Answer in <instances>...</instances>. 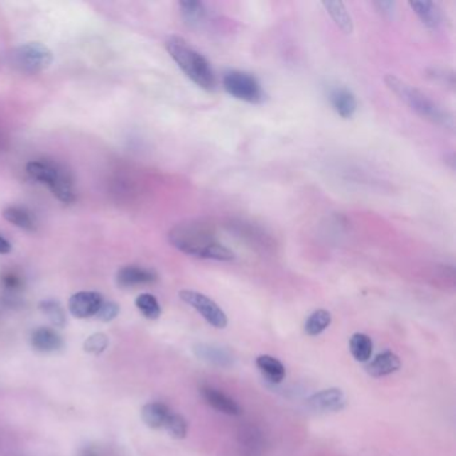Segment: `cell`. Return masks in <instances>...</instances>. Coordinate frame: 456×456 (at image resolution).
I'll list each match as a JSON object with an SVG mask.
<instances>
[{"mask_svg": "<svg viewBox=\"0 0 456 456\" xmlns=\"http://www.w3.org/2000/svg\"><path fill=\"white\" fill-rule=\"evenodd\" d=\"M109 344V336L103 332H98L86 339V342H83V349L87 354H101L107 349Z\"/></svg>", "mask_w": 456, "mask_h": 456, "instance_id": "obj_29", "label": "cell"}, {"mask_svg": "<svg viewBox=\"0 0 456 456\" xmlns=\"http://www.w3.org/2000/svg\"><path fill=\"white\" fill-rule=\"evenodd\" d=\"M200 392H201L202 399L205 400L210 407H213L218 412L225 413L229 416H240L242 413L240 404L236 400L232 399L228 395H225L224 392H221L219 389L210 387V386H202L200 388Z\"/></svg>", "mask_w": 456, "mask_h": 456, "instance_id": "obj_11", "label": "cell"}, {"mask_svg": "<svg viewBox=\"0 0 456 456\" xmlns=\"http://www.w3.org/2000/svg\"><path fill=\"white\" fill-rule=\"evenodd\" d=\"M26 288L23 272L16 268H6L0 272V291L7 300L15 301Z\"/></svg>", "mask_w": 456, "mask_h": 456, "instance_id": "obj_13", "label": "cell"}, {"mask_svg": "<svg viewBox=\"0 0 456 456\" xmlns=\"http://www.w3.org/2000/svg\"><path fill=\"white\" fill-rule=\"evenodd\" d=\"M183 21L190 26H200L205 21L206 7L202 1L183 0L178 3Z\"/></svg>", "mask_w": 456, "mask_h": 456, "instance_id": "obj_23", "label": "cell"}, {"mask_svg": "<svg viewBox=\"0 0 456 456\" xmlns=\"http://www.w3.org/2000/svg\"><path fill=\"white\" fill-rule=\"evenodd\" d=\"M386 83L389 90L395 92L401 101L407 103L415 113H418L424 119L448 130L455 129L454 115L442 109L438 103L433 102L424 92L412 87L395 75H387Z\"/></svg>", "mask_w": 456, "mask_h": 456, "instance_id": "obj_3", "label": "cell"}, {"mask_svg": "<svg viewBox=\"0 0 456 456\" xmlns=\"http://www.w3.org/2000/svg\"><path fill=\"white\" fill-rule=\"evenodd\" d=\"M322 7L331 15L333 22L342 30L344 34L349 35L354 33V19L349 11L347 10L345 4L342 1H335L328 0L321 3Z\"/></svg>", "mask_w": 456, "mask_h": 456, "instance_id": "obj_18", "label": "cell"}, {"mask_svg": "<svg viewBox=\"0 0 456 456\" xmlns=\"http://www.w3.org/2000/svg\"><path fill=\"white\" fill-rule=\"evenodd\" d=\"M102 303V295L98 292H92V291L77 292L70 297V313L77 319H89L92 316H97Z\"/></svg>", "mask_w": 456, "mask_h": 456, "instance_id": "obj_8", "label": "cell"}, {"mask_svg": "<svg viewBox=\"0 0 456 456\" xmlns=\"http://www.w3.org/2000/svg\"><path fill=\"white\" fill-rule=\"evenodd\" d=\"M194 354L206 363L218 367H228L233 362V356L228 349L213 344H197L194 347Z\"/></svg>", "mask_w": 456, "mask_h": 456, "instance_id": "obj_15", "label": "cell"}, {"mask_svg": "<svg viewBox=\"0 0 456 456\" xmlns=\"http://www.w3.org/2000/svg\"><path fill=\"white\" fill-rule=\"evenodd\" d=\"M331 103L335 112L344 119L352 118L357 109V101L354 98V92L344 87L335 89L331 92Z\"/></svg>", "mask_w": 456, "mask_h": 456, "instance_id": "obj_16", "label": "cell"}, {"mask_svg": "<svg viewBox=\"0 0 456 456\" xmlns=\"http://www.w3.org/2000/svg\"><path fill=\"white\" fill-rule=\"evenodd\" d=\"M165 47L173 60L183 70V74L206 92L216 87V75L213 69L202 54L189 46L188 42L180 36H170L165 42Z\"/></svg>", "mask_w": 456, "mask_h": 456, "instance_id": "obj_2", "label": "cell"}, {"mask_svg": "<svg viewBox=\"0 0 456 456\" xmlns=\"http://www.w3.org/2000/svg\"><path fill=\"white\" fill-rule=\"evenodd\" d=\"M171 245L188 256L204 260L232 261L236 254L217 240L212 229L200 221H185L173 227L168 234Z\"/></svg>", "mask_w": 456, "mask_h": 456, "instance_id": "obj_1", "label": "cell"}, {"mask_svg": "<svg viewBox=\"0 0 456 456\" xmlns=\"http://www.w3.org/2000/svg\"><path fill=\"white\" fill-rule=\"evenodd\" d=\"M170 436H173L174 439H183L188 433V422L185 420L183 415L180 413H175L171 411L168 420L165 423V427H163Z\"/></svg>", "mask_w": 456, "mask_h": 456, "instance_id": "obj_28", "label": "cell"}, {"mask_svg": "<svg viewBox=\"0 0 456 456\" xmlns=\"http://www.w3.org/2000/svg\"><path fill=\"white\" fill-rule=\"evenodd\" d=\"M374 6L376 7L377 11L380 12L381 15L391 16L395 11V6L396 4H395V1H384V0H381V1H375Z\"/></svg>", "mask_w": 456, "mask_h": 456, "instance_id": "obj_31", "label": "cell"}, {"mask_svg": "<svg viewBox=\"0 0 456 456\" xmlns=\"http://www.w3.org/2000/svg\"><path fill=\"white\" fill-rule=\"evenodd\" d=\"M349 351L356 362L367 363L374 352L372 339L365 333H354L349 340Z\"/></svg>", "mask_w": 456, "mask_h": 456, "instance_id": "obj_22", "label": "cell"}, {"mask_svg": "<svg viewBox=\"0 0 456 456\" xmlns=\"http://www.w3.org/2000/svg\"><path fill=\"white\" fill-rule=\"evenodd\" d=\"M26 171L31 180L46 185L50 192L62 204L75 201L74 178L71 171L60 162L53 160L30 161Z\"/></svg>", "mask_w": 456, "mask_h": 456, "instance_id": "obj_4", "label": "cell"}, {"mask_svg": "<svg viewBox=\"0 0 456 456\" xmlns=\"http://www.w3.org/2000/svg\"><path fill=\"white\" fill-rule=\"evenodd\" d=\"M136 307L138 310L148 320H157L162 313L160 303L157 297L150 293H142L136 298Z\"/></svg>", "mask_w": 456, "mask_h": 456, "instance_id": "obj_26", "label": "cell"}, {"mask_svg": "<svg viewBox=\"0 0 456 456\" xmlns=\"http://www.w3.org/2000/svg\"><path fill=\"white\" fill-rule=\"evenodd\" d=\"M178 295L185 304L195 309L212 327H215L217 330L227 328L228 325L227 313L210 297L192 289H183Z\"/></svg>", "mask_w": 456, "mask_h": 456, "instance_id": "obj_7", "label": "cell"}, {"mask_svg": "<svg viewBox=\"0 0 456 456\" xmlns=\"http://www.w3.org/2000/svg\"><path fill=\"white\" fill-rule=\"evenodd\" d=\"M80 456H101L99 452L94 447H86L83 451H80Z\"/></svg>", "mask_w": 456, "mask_h": 456, "instance_id": "obj_33", "label": "cell"}, {"mask_svg": "<svg viewBox=\"0 0 456 456\" xmlns=\"http://www.w3.org/2000/svg\"><path fill=\"white\" fill-rule=\"evenodd\" d=\"M170 413L171 410L166 404L160 401H151L143 406L141 411V418L148 427L158 430L165 427V423Z\"/></svg>", "mask_w": 456, "mask_h": 456, "instance_id": "obj_17", "label": "cell"}, {"mask_svg": "<svg viewBox=\"0 0 456 456\" xmlns=\"http://www.w3.org/2000/svg\"><path fill=\"white\" fill-rule=\"evenodd\" d=\"M222 86L229 95L244 102H263L264 92L260 82L244 71H228L222 78Z\"/></svg>", "mask_w": 456, "mask_h": 456, "instance_id": "obj_6", "label": "cell"}, {"mask_svg": "<svg viewBox=\"0 0 456 456\" xmlns=\"http://www.w3.org/2000/svg\"><path fill=\"white\" fill-rule=\"evenodd\" d=\"M307 404L310 410L320 413L339 412L345 408L347 399L340 388H328L313 393Z\"/></svg>", "mask_w": 456, "mask_h": 456, "instance_id": "obj_10", "label": "cell"}, {"mask_svg": "<svg viewBox=\"0 0 456 456\" xmlns=\"http://www.w3.org/2000/svg\"><path fill=\"white\" fill-rule=\"evenodd\" d=\"M332 315L325 309H317L305 320L304 331L309 336H319L331 325Z\"/></svg>", "mask_w": 456, "mask_h": 456, "instance_id": "obj_24", "label": "cell"}, {"mask_svg": "<svg viewBox=\"0 0 456 456\" xmlns=\"http://www.w3.org/2000/svg\"><path fill=\"white\" fill-rule=\"evenodd\" d=\"M119 305L114 303V301H104L103 300L102 305L97 313V317L102 320L104 322H109L112 320H114L118 315H119Z\"/></svg>", "mask_w": 456, "mask_h": 456, "instance_id": "obj_30", "label": "cell"}, {"mask_svg": "<svg viewBox=\"0 0 456 456\" xmlns=\"http://www.w3.org/2000/svg\"><path fill=\"white\" fill-rule=\"evenodd\" d=\"M11 251V242L0 234V254H9Z\"/></svg>", "mask_w": 456, "mask_h": 456, "instance_id": "obj_32", "label": "cell"}, {"mask_svg": "<svg viewBox=\"0 0 456 456\" xmlns=\"http://www.w3.org/2000/svg\"><path fill=\"white\" fill-rule=\"evenodd\" d=\"M116 286L124 289H130L136 286H150L158 280V274L153 269L139 266V265H127L121 268L116 276Z\"/></svg>", "mask_w": 456, "mask_h": 456, "instance_id": "obj_9", "label": "cell"}, {"mask_svg": "<svg viewBox=\"0 0 456 456\" xmlns=\"http://www.w3.org/2000/svg\"><path fill=\"white\" fill-rule=\"evenodd\" d=\"M256 365L264 376L273 384H278L286 379V367L278 359H276L271 354L259 356L256 359Z\"/></svg>", "mask_w": 456, "mask_h": 456, "instance_id": "obj_20", "label": "cell"}, {"mask_svg": "<svg viewBox=\"0 0 456 456\" xmlns=\"http://www.w3.org/2000/svg\"><path fill=\"white\" fill-rule=\"evenodd\" d=\"M240 443L249 454H256L263 448V435L254 427H246L240 433Z\"/></svg>", "mask_w": 456, "mask_h": 456, "instance_id": "obj_27", "label": "cell"}, {"mask_svg": "<svg viewBox=\"0 0 456 456\" xmlns=\"http://www.w3.org/2000/svg\"><path fill=\"white\" fill-rule=\"evenodd\" d=\"M3 218L13 227L26 232L36 230V219L34 215L28 209L22 206H7L3 210Z\"/></svg>", "mask_w": 456, "mask_h": 456, "instance_id": "obj_19", "label": "cell"}, {"mask_svg": "<svg viewBox=\"0 0 456 456\" xmlns=\"http://www.w3.org/2000/svg\"><path fill=\"white\" fill-rule=\"evenodd\" d=\"M12 66L24 74H40L53 63V53L40 42H30L16 47L11 53Z\"/></svg>", "mask_w": 456, "mask_h": 456, "instance_id": "obj_5", "label": "cell"}, {"mask_svg": "<svg viewBox=\"0 0 456 456\" xmlns=\"http://www.w3.org/2000/svg\"><path fill=\"white\" fill-rule=\"evenodd\" d=\"M408 4L422 23L428 28H436L442 22L440 10L433 1H410Z\"/></svg>", "mask_w": 456, "mask_h": 456, "instance_id": "obj_21", "label": "cell"}, {"mask_svg": "<svg viewBox=\"0 0 456 456\" xmlns=\"http://www.w3.org/2000/svg\"><path fill=\"white\" fill-rule=\"evenodd\" d=\"M39 309L46 316L47 319L50 320V322L54 327L63 328L66 325V322H67L66 312H65V309L57 300H53V298L42 300L39 303Z\"/></svg>", "mask_w": 456, "mask_h": 456, "instance_id": "obj_25", "label": "cell"}, {"mask_svg": "<svg viewBox=\"0 0 456 456\" xmlns=\"http://www.w3.org/2000/svg\"><path fill=\"white\" fill-rule=\"evenodd\" d=\"M400 365L401 363H400L399 356L391 351H386L383 354H377L372 362H369L365 367V371L371 376H388L399 371Z\"/></svg>", "mask_w": 456, "mask_h": 456, "instance_id": "obj_14", "label": "cell"}, {"mask_svg": "<svg viewBox=\"0 0 456 456\" xmlns=\"http://www.w3.org/2000/svg\"><path fill=\"white\" fill-rule=\"evenodd\" d=\"M30 342L35 351L42 354H53L63 347L62 336L55 330L47 327H40L33 331Z\"/></svg>", "mask_w": 456, "mask_h": 456, "instance_id": "obj_12", "label": "cell"}]
</instances>
